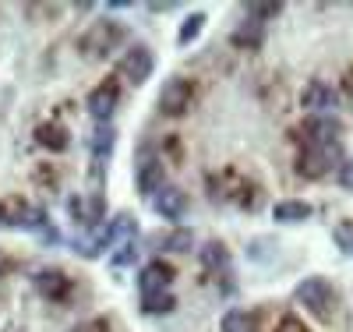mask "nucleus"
Returning <instances> with one entry per match:
<instances>
[{
    "label": "nucleus",
    "mask_w": 353,
    "mask_h": 332,
    "mask_svg": "<svg viewBox=\"0 0 353 332\" xmlns=\"http://www.w3.org/2000/svg\"><path fill=\"white\" fill-rule=\"evenodd\" d=\"M339 159H343L339 141H332V145H304V153L297 156V173L304 180H321Z\"/></svg>",
    "instance_id": "7ed1b4c3"
},
{
    "label": "nucleus",
    "mask_w": 353,
    "mask_h": 332,
    "mask_svg": "<svg viewBox=\"0 0 353 332\" xmlns=\"http://www.w3.org/2000/svg\"><path fill=\"white\" fill-rule=\"evenodd\" d=\"M0 226H4V216H0Z\"/></svg>",
    "instance_id": "72a5a7b5"
},
{
    "label": "nucleus",
    "mask_w": 353,
    "mask_h": 332,
    "mask_svg": "<svg viewBox=\"0 0 353 332\" xmlns=\"http://www.w3.org/2000/svg\"><path fill=\"white\" fill-rule=\"evenodd\" d=\"M301 106L304 110H329L336 106V88L325 81H307V88L301 92Z\"/></svg>",
    "instance_id": "2eb2a0df"
},
{
    "label": "nucleus",
    "mask_w": 353,
    "mask_h": 332,
    "mask_svg": "<svg viewBox=\"0 0 353 332\" xmlns=\"http://www.w3.org/2000/svg\"><path fill=\"white\" fill-rule=\"evenodd\" d=\"M106 226V244L113 248V244H128V240H134L138 237V223H134V216L131 213H117L110 223H103Z\"/></svg>",
    "instance_id": "4468645a"
},
{
    "label": "nucleus",
    "mask_w": 353,
    "mask_h": 332,
    "mask_svg": "<svg viewBox=\"0 0 353 332\" xmlns=\"http://www.w3.org/2000/svg\"><path fill=\"white\" fill-rule=\"evenodd\" d=\"M134 255H138V244H134V240H128V244H121V251L110 255V262H113V268H121V265L134 262Z\"/></svg>",
    "instance_id": "bb28decb"
},
{
    "label": "nucleus",
    "mask_w": 353,
    "mask_h": 332,
    "mask_svg": "<svg viewBox=\"0 0 353 332\" xmlns=\"http://www.w3.org/2000/svg\"><path fill=\"white\" fill-rule=\"evenodd\" d=\"M36 141L43 148H50V153H68V148H71V135L61 124H39L36 128Z\"/></svg>",
    "instance_id": "f3484780"
},
{
    "label": "nucleus",
    "mask_w": 353,
    "mask_h": 332,
    "mask_svg": "<svg viewBox=\"0 0 353 332\" xmlns=\"http://www.w3.org/2000/svg\"><path fill=\"white\" fill-rule=\"evenodd\" d=\"M201 262L216 276H230L233 273V258H230V248L223 244V240H209V244L201 248Z\"/></svg>",
    "instance_id": "ddd939ff"
},
{
    "label": "nucleus",
    "mask_w": 353,
    "mask_h": 332,
    "mask_svg": "<svg viewBox=\"0 0 353 332\" xmlns=\"http://www.w3.org/2000/svg\"><path fill=\"white\" fill-rule=\"evenodd\" d=\"M191 99H194V85L188 78H170L159 88V110L166 117H184L191 110Z\"/></svg>",
    "instance_id": "423d86ee"
},
{
    "label": "nucleus",
    "mask_w": 353,
    "mask_h": 332,
    "mask_svg": "<svg viewBox=\"0 0 353 332\" xmlns=\"http://www.w3.org/2000/svg\"><path fill=\"white\" fill-rule=\"evenodd\" d=\"M339 131H343V124L336 117H311L304 124L307 145H332V141H339Z\"/></svg>",
    "instance_id": "f8f14e48"
},
{
    "label": "nucleus",
    "mask_w": 353,
    "mask_h": 332,
    "mask_svg": "<svg viewBox=\"0 0 353 332\" xmlns=\"http://www.w3.org/2000/svg\"><path fill=\"white\" fill-rule=\"evenodd\" d=\"M85 332H110V325H106V318H99L92 325H85Z\"/></svg>",
    "instance_id": "7c9ffc66"
},
{
    "label": "nucleus",
    "mask_w": 353,
    "mask_h": 332,
    "mask_svg": "<svg viewBox=\"0 0 353 332\" xmlns=\"http://www.w3.org/2000/svg\"><path fill=\"white\" fill-rule=\"evenodd\" d=\"M176 280V273H173V265H166V262H149L138 273V293L141 297H156V293H166L170 290V283Z\"/></svg>",
    "instance_id": "6e6552de"
},
{
    "label": "nucleus",
    "mask_w": 353,
    "mask_h": 332,
    "mask_svg": "<svg viewBox=\"0 0 353 332\" xmlns=\"http://www.w3.org/2000/svg\"><path fill=\"white\" fill-rule=\"evenodd\" d=\"M230 43H233V46H241V50H258V46L265 43V28H261L258 21H248V18H244L237 28H233Z\"/></svg>",
    "instance_id": "a211bd4d"
},
{
    "label": "nucleus",
    "mask_w": 353,
    "mask_h": 332,
    "mask_svg": "<svg viewBox=\"0 0 353 332\" xmlns=\"http://www.w3.org/2000/svg\"><path fill=\"white\" fill-rule=\"evenodd\" d=\"M279 332H304V325H301L297 318H293V315H286V318L279 322Z\"/></svg>",
    "instance_id": "c756f323"
},
{
    "label": "nucleus",
    "mask_w": 353,
    "mask_h": 332,
    "mask_svg": "<svg viewBox=\"0 0 353 332\" xmlns=\"http://www.w3.org/2000/svg\"><path fill=\"white\" fill-rule=\"evenodd\" d=\"M117 71H121L131 85H145L152 78V71H156V53L145 46V43H134L124 57H121V64H117Z\"/></svg>",
    "instance_id": "39448f33"
},
{
    "label": "nucleus",
    "mask_w": 353,
    "mask_h": 332,
    "mask_svg": "<svg viewBox=\"0 0 353 332\" xmlns=\"http://www.w3.org/2000/svg\"><path fill=\"white\" fill-rule=\"evenodd\" d=\"M332 237H336V244H339L346 255H353V223H339V226L332 230Z\"/></svg>",
    "instance_id": "a878e982"
},
{
    "label": "nucleus",
    "mask_w": 353,
    "mask_h": 332,
    "mask_svg": "<svg viewBox=\"0 0 353 332\" xmlns=\"http://www.w3.org/2000/svg\"><path fill=\"white\" fill-rule=\"evenodd\" d=\"M293 300L304 308V311H311L318 322H329L332 315H336V286L329 283V280H321V276H307V280H301L297 286H293Z\"/></svg>",
    "instance_id": "f257e3e1"
},
{
    "label": "nucleus",
    "mask_w": 353,
    "mask_h": 332,
    "mask_svg": "<svg viewBox=\"0 0 353 332\" xmlns=\"http://www.w3.org/2000/svg\"><path fill=\"white\" fill-rule=\"evenodd\" d=\"M339 188L353 195V159H346V163L339 166Z\"/></svg>",
    "instance_id": "cd10ccee"
},
{
    "label": "nucleus",
    "mask_w": 353,
    "mask_h": 332,
    "mask_svg": "<svg viewBox=\"0 0 353 332\" xmlns=\"http://www.w3.org/2000/svg\"><path fill=\"white\" fill-rule=\"evenodd\" d=\"M113 141H117V131L110 124H99L96 135H92V163H106V156L113 153Z\"/></svg>",
    "instance_id": "aec40b11"
},
{
    "label": "nucleus",
    "mask_w": 353,
    "mask_h": 332,
    "mask_svg": "<svg viewBox=\"0 0 353 332\" xmlns=\"http://www.w3.org/2000/svg\"><path fill=\"white\" fill-rule=\"evenodd\" d=\"M170 8H173L170 0H166V4H149V11H152V14H159V11H170Z\"/></svg>",
    "instance_id": "473e14b6"
},
{
    "label": "nucleus",
    "mask_w": 353,
    "mask_h": 332,
    "mask_svg": "<svg viewBox=\"0 0 353 332\" xmlns=\"http://www.w3.org/2000/svg\"><path fill=\"white\" fill-rule=\"evenodd\" d=\"M103 216H106V198L103 195H92L85 202V226H103Z\"/></svg>",
    "instance_id": "393cba45"
},
{
    "label": "nucleus",
    "mask_w": 353,
    "mask_h": 332,
    "mask_svg": "<svg viewBox=\"0 0 353 332\" xmlns=\"http://www.w3.org/2000/svg\"><path fill=\"white\" fill-rule=\"evenodd\" d=\"M343 88H346V92L353 96V71H346V78H343Z\"/></svg>",
    "instance_id": "2f4dec72"
},
{
    "label": "nucleus",
    "mask_w": 353,
    "mask_h": 332,
    "mask_svg": "<svg viewBox=\"0 0 353 332\" xmlns=\"http://www.w3.org/2000/svg\"><path fill=\"white\" fill-rule=\"evenodd\" d=\"M152 205H156V213L163 216V219H170V223H176L184 213H188V191L184 188H176V184H163L156 195H152Z\"/></svg>",
    "instance_id": "1a4fd4ad"
},
{
    "label": "nucleus",
    "mask_w": 353,
    "mask_h": 332,
    "mask_svg": "<svg viewBox=\"0 0 353 332\" xmlns=\"http://www.w3.org/2000/svg\"><path fill=\"white\" fill-rule=\"evenodd\" d=\"M68 208H71V219L85 226V198H71V202H68Z\"/></svg>",
    "instance_id": "c85d7f7f"
},
{
    "label": "nucleus",
    "mask_w": 353,
    "mask_h": 332,
    "mask_svg": "<svg viewBox=\"0 0 353 332\" xmlns=\"http://www.w3.org/2000/svg\"><path fill=\"white\" fill-rule=\"evenodd\" d=\"M219 329H223V332H258V318L248 315V311H241V308H233V311L223 315Z\"/></svg>",
    "instance_id": "412c9836"
},
{
    "label": "nucleus",
    "mask_w": 353,
    "mask_h": 332,
    "mask_svg": "<svg viewBox=\"0 0 353 332\" xmlns=\"http://www.w3.org/2000/svg\"><path fill=\"white\" fill-rule=\"evenodd\" d=\"M191 244H194V230H188V226L173 230V233L163 240V248H166V251H173V255H184V251H191Z\"/></svg>",
    "instance_id": "4be33fe9"
},
{
    "label": "nucleus",
    "mask_w": 353,
    "mask_h": 332,
    "mask_svg": "<svg viewBox=\"0 0 353 332\" xmlns=\"http://www.w3.org/2000/svg\"><path fill=\"white\" fill-rule=\"evenodd\" d=\"M0 262H4V258H0Z\"/></svg>",
    "instance_id": "f704fd0d"
},
{
    "label": "nucleus",
    "mask_w": 353,
    "mask_h": 332,
    "mask_svg": "<svg viewBox=\"0 0 353 332\" xmlns=\"http://www.w3.org/2000/svg\"><path fill=\"white\" fill-rule=\"evenodd\" d=\"M32 283L46 300H64L68 290H71V280H68L64 268H39V273L32 276Z\"/></svg>",
    "instance_id": "9d476101"
},
{
    "label": "nucleus",
    "mask_w": 353,
    "mask_h": 332,
    "mask_svg": "<svg viewBox=\"0 0 353 332\" xmlns=\"http://www.w3.org/2000/svg\"><path fill=\"white\" fill-rule=\"evenodd\" d=\"M244 14H248V21L265 25L283 14V0H251V4H244Z\"/></svg>",
    "instance_id": "6ab92c4d"
},
{
    "label": "nucleus",
    "mask_w": 353,
    "mask_h": 332,
    "mask_svg": "<svg viewBox=\"0 0 353 332\" xmlns=\"http://www.w3.org/2000/svg\"><path fill=\"white\" fill-rule=\"evenodd\" d=\"M0 216H4V226H14V230H43L50 219L43 208L28 205L25 198H8L0 202Z\"/></svg>",
    "instance_id": "20e7f679"
},
{
    "label": "nucleus",
    "mask_w": 353,
    "mask_h": 332,
    "mask_svg": "<svg viewBox=\"0 0 353 332\" xmlns=\"http://www.w3.org/2000/svg\"><path fill=\"white\" fill-rule=\"evenodd\" d=\"M163 184H166V170H163V159H159V156H145V159L138 163V191L152 198V195H156Z\"/></svg>",
    "instance_id": "9b49d317"
},
{
    "label": "nucleus",
    "mask_w": 353,
    "mask_h": 332,
    "mask_svg": "<svg viewBox=\"0 0 353 332\" xmlns=\"http://www.w3.org/2000/svg\"><path fill=\"white\" fill-rule=\"evenodd\" d=\"M201 28H205V14H201V11H194L191 18H184V25H181V32H176V43H181V46L194 43V39L201 36Z\"/></svg>",
    "instance_id": "5701e85b"
},
{
    "label": "nucleus",
    "mask_w": 353,
    "mask_h": 332,
    "mask_svg": "<svg viewBox=\"0 0 353 332\" xmlns=\"http://www.w3.org/2000/svg\"><path fill=\"white\" fill-rule=\"evenodd\" d=\"M117 99H121V88H117V78H106V81H99L92 92H88V113H92L99 124H110V117H113V110H117Z\"/></svg>",
    "instance_id": "0eeeda50"
},
{
    "label": "nucleus",
    "mask_w": 353,
    "mask_h": 332,
    "mask_svg": "<svg viewBox=\"0 0 353 332\" xmlns=\"http://www.w3.org/2000/svg\"><path fill=\"white\" fill-rule=\"evenodd\" d=\"M272 219H276V223H304V219H311V205H307V202H301V198L276 202Z\"/></svg>",
    "instance_id": "dca6fc26"
},
{
    "label": "nucleus",
    "mask_w": 353,
    "mask_h": 332,
    "mask_svg": "<svg viewBox=\"0 0 353 332\" xmlns=\"http://www.w3.org/2000/svg\"><path fill=\"white\" fill-rule=\"evenodd\" d=\"M176 308V297L166 290V293H156V297H141V311L149 315H163V311H173Z\"/></svg>",
    "instance_id": "b1692460"
},
{
    "label": "nucleus",
    "mask_w": 353,
    "mask_h": 332,
    "mask_svg": "<svg viewBox=\"0 0 353 332\" xmlns=\"http://www.w3.org/2000/svg\"><path fill=\"white\" fill-rule=\"evenodd\" d=\"M124 36H128L124 25H117L113 18H99V21L78 39V50H81V57H88V60H106V57L113 53V46H121Z\"/></svg>",
    "instance_id": "f03ea898"
}]
</instances>
